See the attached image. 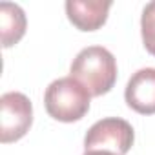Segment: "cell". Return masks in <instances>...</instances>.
<instances>
[{
  "label": "cell",
  "mask_w": 155,
  "mask_h": 155,
  "mask_svg": "<svg viewBox=\"0 0 155 155\" xmlns=\"http://www.w3.org/2000/svg\"><path fill=\"white\" fill-rule=\"evenodd\" d=\"M117 60L102 46H88L77 53L71 62L69 77L82 84L91 97H102L117 82Z\"/></svg>",
  "instance_id": "obj_1"
},
{
  "label": "cell",
  "mask_w": 155,
  "mask_h": 155,
  "mask_svg": "<svg viewBox=\"0 0 155 155\" xmlns=\"http://www.w3.org/2000/svg\"><path fill=\"white\" fill-rule=\"evenodd\" d=\"M91 95L71 77L53 81L44 93V106L51 119L58 122H77L90 111Z\"/></svg>",
  "instance_id": "obj_2"
},
{
  "label": "cell",
  "mask_w": 155,
  "mask_h": 155,
  "mask_svg": "<svg viewBox=\"0 0 155 155\" xmlns=\"http://www.w3.org/2000/svg\"><path fill=\"white\" fill-rule=\"evenodd\" d=\"M135 131L131 124L119 117H106L97 120L84 137L86 151H108L113 155H126L133 146Z\"/></svg>",
  "instance_id": "obj_3"
},
{
  "label": "cell",
  "mask_w": 155,
  "mask_h": 155,
  "mask_svg": "<svg viewBox=\"0 0 155 155\" xmlns=\"http://www.w3.org/2000/svg\"><path fill=\"white\" fill-rule=\"evenodd\" d=\"M33 124V104L20 91H8L0 97V142L20 140Z\"/></svg>",
  "instance_id": "obj_4"
},
{
  "label": "cell",
  "mask_w": 155,
  "mask_h": 155,
  "mask_svg": "<svg viewBox=\"0 0 155 155\" xmlns=\"http://www.w3.org/2000/svg\"><path fill=\"white\" fill-rule=\"evenodd\" d=\"M124 99L140 115L155 113V68H142L131 75L124 90Z\"/></svg>",
  "instance_id": "obj_5"
},
{
  "label": "cell",
  "mask_w": 155,
  "mask_h": 155,
  "mask_svg": "<svg viewBox=\"0 0 155 155\" xmlns=\"http://www.w3.org/2000/svg\"><path fill=\"white\" fill-rule=\"evenodd\" d=\"M111 4V0H68L66 15L79 31H97L106 24Z\"/></svg>",
  "instance_id": "obj_6"
},
{
  "label": "cell",
  "mask_w": 155,
  "mask_h": 155,
  "mask_svg": "<svg viewBox=\"0 0 155 155\" xmlns=\"http://www.w3.org/2000/svg\"><path fill=\"white\" fill-rule=\"evenodd\" d=\"M28 18L20 6L11 2L0 4V31H2V48H11L20 42L26 35Z\"/></svg>",
  "instance_id": "obj_7"
},
{
  "label": "cell",
  "mask_w": 155,
  "mask_h": 155,
  "mask_svg": "<svg viewBox=\"0 0 155 155\" xmlns=\"http://www.w3.org/2000/svg\"><path fill=\"white\" fill-rule=\"evenodd\" d=\"M140 35L142 44L150 55L155 57V0L144 6L140 15Z\"/></svg>",
  "instance_id": "obj_8"
},
{
  "label": "cell",
  "mask_w": 155,
  "mask_h": 155,
  "mask_svg": "<svg viewBox=\"0 0 155 155\" xmlns=\"http://www.w3.org/2000/svg\"><path fill=\"white\" fill-rule=\"evenodd\" d=\"M84 155H113V153H108V151H84Z\"/></svg>",
  "instance_id": "obj_9"
}]
</instances>
